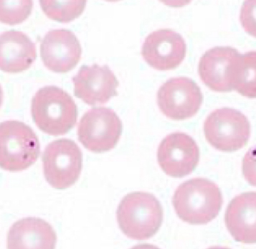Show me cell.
Returning <instances> with one entry per match:
<instances>
[{
	"label": "cell",
	"mask_w": 256,
	"mask_h": 249,
	"mask_svg": "<svg viewBox=\"0 0 256 249\" xmlns=\"http://www.w3.org/2000/svg\"><path fill=\"white\" fill-rule=\"evenodd\" d=\"M222 202L218 186L202 178H192L181 184L172 199L180 218L192 224H206L212 220L218 214Z\"/></svg>",
	"instance_id": "1"
},
{
	"label": "cell",
	"mask_w": 256,
	"mask_h": 249,
	"mask_svg": "<svg viewBox=\"0 0 256 249\" xmlns=\"http://www.w3.org/2000/svg\"><path fill=\"white\" fill-rule=\"evenodd\" d=\"M33 120L43 132L64 135L75 125L78 110L72 96L56 86H46L33 96L31 104Z\"/></svg>",
	"instance_id": "2"
},
{
	"label": "cell",
	"mask_w": 256,
	"mask_h": 249,
	"mask_svg": "<svg viewBox=\"0 0 256 249\" xmlns=\"http://www.w3.org/2000/svg\"><path fill=\"white\" fill-rule=\"evenodd\" d=\"M119 227L128 238L145 240L153 236L160 227L163 210L152 194L136 192L127 194L116 211Z\"/></svg>",
	"instance_id": "3"
},
{
	"label": "cell",
	"mask_w": 256,
	"mask_h": 249,
	"mask_svg": "<svg viewBox=\"0 0 256 249\" xmlns=\"http://www.w3.org/2000/svg\"><path fill=\"white\" fill-rule=\"evenodd\" d=\"M40 147L33 130L21 122L8 120L0 126V165L10 172L26 170L37 160Z\"/></svg>",
	"instance_id": "4"
},
{
	"label": "cell",
	"mask_w": 256,
	"mask_h": 249,
	"mask_svg": "<svg viewBox=\"0 0 256 249\" xmlns=\"http://www.w3.org/2000/svg\"><path fill=\"white\" fill-rule=\"evenodd\" d=\"M204 131L206 140L214 148L231 152L246 145L250 136V126L242 112L224 108L214 110L207 116Z\"/></svg>",
	"instance_id": "5"
},
{
	"label": "cell",
	"mask_w": 256,
	"mask_h": 249,
	"mask_svg": "<svg viewBox=\"0 0 256 249\" xmlns=\"http://www.w3.org/2000/svg\"><path fill=\"white\" fill-rule=\"evenodd\" d=\"M45 178L53 188L70 187L78 179L82 164V152L74 142L62 138L50 142L42 156Z\"/></svg>",
	"instance_id": "6"
},
{
	"label": "cell",
	"mask_w": 256,
	"mask_h": 249,
	"mask_svg": "<svg viewBox=\"0 0 256 249\" xmlns=\"http://www.w3.org/2000/svg\"><path fill=\"white\" fill-rule=\"evenodd\" d=\"M122 132V123L112 109L98 107L88 110L78 127L80 142L94 152L108 151L116 146Z\"/></svg>",
	"instance_id": "7"
},
{
	"label": "cell",
	"mask_w": 256,
	"mask_h": 249,
	"mask_svg": "<svg viewBox=\"0 0 256 249\" xmlns=\"http://www.w3.org/2000/svg\"><path fill=\"white\" fill-rule=\"evenodd\" d=\"M202 100L200 87L186 77L169 79L160 88L157 94L160 110L167 118L175 120H186L194 116Z\"/></svg>",
	"instance_id": "8"
},
{
	"label": "cell",
	"mask_w": 256,
	"mask_h": 249,
	"mask_svg": "<svg viewBox=\"0 0 256 249\" xmlns=\"http://www.w3.org/2000/svg\"><path fill=\"white\" fill-rule=\"evenodd\" d=\"M158 162L167 175L182 178L196 168L200 159V150L195 140L182 132L168 134L160 142L157 152Z\"/></svg>",
	"instance_id": "9"
},
{
	"label": "cell",
	"mask_w": 256,
	"mask_h": 249,
	"mask_svg": "<svg viewBox=\"0 0 256 249\" xmlns=\"http://www.w3.org/2000/svg\"><path fill=\"white\" fill-rule=\"evenodd\" d=\"M240 55L236 49L230 46H217L207 50L198 64L201 80L212 90H232L236 65Z\"/></svg>",
	"instance_id": "10"
},
{
	"label": "cell",
	"mask_w": 256,
	"mask_h": 249,
	"mask_svg": "<svg viewBox=\"0 0 256 249\" xmlns=\"http://www.w3.org/2000/svg\"><path fill=\"white\" fill-rule=\"evenodd\" d=\"M72 82L75 96L89 105L105 104L118 94V81L107 65H84Z\"/></svg>",
	"instance_id": "11"
},
{
	"label": "cell",
	"mask_w": 256,
	"mask_h": 249,
	"mask_svg": "<svg viewBox=\"0 0 256 249\" xmlns=\"http://www.w3.org/2000/svg\"><path fill=\"white\" fill-rule=\"evenodd\" d=\"M186 44L182 36L170 29H160L146 38L142 55L146 62L161 70L176 68L184 60Z\"/></svg>",
	"instance_id": "12"
},
{
	"label": "cell",
	"mask_w": 256,
	"mask_h": 249,
	"mask_svg": "<svg viewBox=\"0 0 256 249\" xmlns=\"http://www.w3.org/2000/svg\"><path fill=\"white\" fill-rule=\"evenodd\" d=\"M40 56L45 66L58 72H66L80 61L82 48L72 31L57 29L48 32L40 44Z\"/></svg>",
	"instance_id": "13"
},
{
	"label": "cell",
	"mask_w": 256,
	"mask_h": 249,
	"mask_svg": "<svg viewBox=\"0 0 256 249\" xmlns=\"http://www.w3.org/2000/svg\"><path fill=\"white\" fill-rule=\"evenodd\" d=\"M56 235L44 220L34 217L20 219L10 228L7 249H55Z\"/></svg>",
	"instance_id": "14"
},
{
	"label": "cell",
	"mask_w": 256,
	"mask_h": 249,
	"mask_svg": "<svg viewBox=\"0 0 256 249\" xmlns=\"http://www.w3.org/2000/svg\"><path fill=\"white\" fill-rule=\"evenodd\" d=\"M224 222L236 241L256 243V192H244L235 196L227 206Z\"/></svg>",
	"instance_id": "15"
},
{
	"label": "cell",
	"mask_w": 256,
	"mask_h": 249,
	"mask_svg": "<svg viewBox=\"0 0 256 249\" xmlns=\"http://www.w3.org/2000/svg\"><path fill=\"white\" fill-rule=\"evenodd\" d=\"M36 57L35 44L24 32L8 30L0 36V67L15 73L28 68Z\"/></svg>",
	"instance_id": "16"
},
{
	"label": "cell",
	"mask_w": 256,
	"mask_h": 249,
	"mask_svg": "<svg viewBox=\"0 0 256 249\" xmlns=\"http://www.w3.org/2000/svg\"><path fill=\"white\" fill-rule=\"evenodd\" d=\"M234 88L243 96L256 98V51L240 56L234 72Z\"/></svg>",
	"instance_id": "17"
},
{
	"label": "cell",
	"mask_w": 256,
	"mask_h": 249,
	"mask_svg": "<svg viewBox=\"0 0 256 249\" xmlns=\"http://www.w3.org/2000/svg\"><path fill=\"white\" fill-rule=\"evenodd\" d=\"M86 0H41L40 3L46 16L62 22H68L78 17L83 12Z\"/></svg>",
	"instance_id": "18"
},
{
	"label": "cell",
	"mask_w": 256,
	"mask_h": 249,
	"mask_svg": "<svg viewBox=\"0 0 256 249\" xmlns=\"http://www.w3.org/2000/svg\"><path fill=\"white\" fill-rule=\"evenodd\" d=\"M32 6L30 0H0V20L9 25L20 24L30 15Z\"/></svg>",
	"instance_id": "19"
},
{
	"label": "cell",
	"mask_w": 256,
	"mask_h": 249,
	"mask_svg": "<svg viewBox=\"0 0 256 249\" xmlns=\"http://www.w3.org/2000/svg\"><path fill=\"white\" fill-rule=\"evenodd\" d=\"M240 20L244 30L256 38V0L245 1L242 6Z\"/></svg>",
	"instance_id": "20"
},
{
	"label": "cell",
	"mask_w": 256,
	"mask_h": 249,
	"mask_svg": "<svg viewBox=\"0 0 256 249\" xmlns=\"http://www.w3.org/2000/svg\"><path fill=\"white\" fill-rule=\"evenodd\" d=\"M242 170L246 180L256 186V145L251 147L244 155Z\"/></svg>",
	"instance_id": "21"
},
{
	"label": "cell",
	"mask_w": 256,
	"mask_h": 249,
	"mask_svg": "<svg viewBox=\"0 0 256 249\" xmlns=\"http://www.w3.org/2000/svg\"><path fill=\"white\" fill-rule=\"evenodd\" d=\"M130 249H160L158 247L148 244H142L136 245Z\"/></svg>",
	"instance_id": "22"
},
{
	"label": "cell",
	"mask_w": 256,
	"mask_h": 249,
	"mask_svg": "<svg viewBox=\"0 0 256 249\" xmlns=\"http://www.w3.org/2000/svg\"><path fill=\"white\" fill-rule=\"evenodd\" d=\"M207 249H230L228 247L226 246H213L208 248Z\"/></svg>",
	"instance_id": "23"
}]
</instances>
